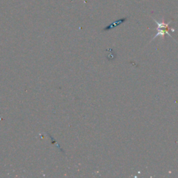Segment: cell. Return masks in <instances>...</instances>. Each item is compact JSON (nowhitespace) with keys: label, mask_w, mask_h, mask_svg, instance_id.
<instances>
[{"label":"cell","mask_w":178,"mask_h":178,"mask_svg":"<svg viewBox=\"0 0 178 178\" xmlns=\"http://www.w3.org/2000/svg\"><path fill=\"white\" fill-rule=\"evenodd\" d=\"M153 20L154 22H155L156 24L157 25V29H157L158 32H157V34H156L155 35V36H154V37L153 38V40H154V38H155L156 37H157V36H161L163 38H164L165 34H168L169 36L172 37V36H171V34L168 33V29H169L168 25L171 22H172V20L170 21V22L168 23H165L164 22H159L156 20H154V19H153Z\"/></svg>","instance_id":"cell-1"},{"label":"cell","mask_w":178,"mask_h":178,"mask_svg":"<svg viewBox=\"0 0 178 178\" xmlns=\"http://www.w3.org/2000/svg\"><path fill=\"white\" fill-rule=\"evenodd\" d=\"M127 20V18H123L120 19V20L115 21V22L112 23V24H111V25H109V26H107V27L104 28V31H107V30H110L111 29H113V28L116 27H118V26H119V25H121V24H123V23L125 22Z\"/></svg>","instance_id":"cell-2"}]
</instances>
